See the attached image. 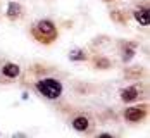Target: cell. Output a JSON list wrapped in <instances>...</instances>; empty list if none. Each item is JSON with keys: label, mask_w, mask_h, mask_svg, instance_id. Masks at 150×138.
I'll use <instances>...</instances> for the list:
<instances>
[{"label": "cell", "mask_w": 150, "mask_h": 138, "mask_svg": "<svg viewBox=\"0 0 150 138\" xmlns=\"http://www.w3.org/2000/svg\"><path fill=\"white\" fill-rule=\"evenodd\" d=\"M19 79L23 86L30 88L42 100L57 107L62 105L67 74L60 67L48 62H31L26 69H23V74Z\"/></svg>", "instance_id": "1"}, {"label": "cell", "mask_w": 150, "mask_h": 138, "mask_svg": "<svg viewBox=\"0 0 150 138\" xmlns=\"http://www.w3.org/2000/svg\"><path fill=\"white\" fill-rule=\"evenodd\" d=\"M59 26L52 17H42L31 23L30 26V36L40 45L50 47L59 40Z\"/></svg>", "instance_id": "2"}, {"label": "cell", "mask_w": 150, "mask_h": 138, "mask_svg": "<svg viewBox=\"0 0 150 138\" xmlns=\"http://www.w3.org/2000/svg\"><path fill=\"white\" fill-rule=\"evenodd\" d=\"M67 124L74 130L78 135L91 137L97 131V119L93 112L86 109H73L67 112Z\"/></svg>", "instance_id": "3"}, {"label": "cell", "mask_w": 150, "mask_h": 138, "mask_svg": "<svg viewBox=\"0 0 150 138\" xmlns=\"http://www.w3.org/2000/svg\"><path fill=\"white\" fill-rule=\"evenodd\" d=\"M147 95H149L147 83H143L140 79H133L131 85H126V86H122L119 90V100L128 105V104L147 100Z\"/></svg>", "instance_id": "4"}, {"label": "cell", "mask_w": 150, "mask_h": 138, "mask_svg": "<svg viewBox=\"0 0 150 138\" xmlns=\"http://www.w3.org/2000/svg\"><path fill=\"white\" fill-rule=\"evenodd\" d=\"M149 117V102L142 100L135 104H128L126 109L122 110V119L129 124H140L145 123Z\"/></svg>", "instance_id": "5"}, {"label": "cell", "mask_w": 150, "mask_h": 138, "mask_svg": "<svg viewBox=\"0 0 150 138\" xmlns=\"http://www.w3.org/2000/svg\"><path fill=\"white\" fill-rule=\"evenodd\" d=\"M23 74V67L11 59H0V85L17 81Z\"/></svg>", "instance_id": "6"}, {"label": "cell", "mask_w": 150, "mask_h": 138, "mask_svg": "<svg viewBox=\"0 0 150 138\" xmlns=\"http://www.w3.org/2000/svg\"><path fill=\"white\" fill-rule=\"evenodd\" d=\"M138 50V42L135 40H117V54L122 64H129Z\"/></svg>", "instance_id": "7"}, {"label": "cell", "mask_w": 150, "mask_h": 138, "mask_svg": "<svg viewBox=\"0 0 150 138\" xmlns=\"http://www.w3.org/2000/svg\"><path fill=\"white\" fill-rule=\"evenodd\" d=\"M4 16H5V19H7L9 23H19V21L24 19L26 9H24V5H23L19 0H9Z\"/></svg>", "instance_id": "8"}, {"label": "cell", "mask_w": 150, "mask_h": 138, "mask_svg": "<svg viewBox=\"0 0 150 138\" xmlns=\"http://www.w3.org/2000/svg\"><path fill=\"white\" fill-rule=\"evenodd\" d=\"M133 17H135V21L140 24V26H143V28H147L150 23V7H149V2L147 0H142V2H138L135 5V9H133Z\"/></svg>", "instance_id": "9"}, {"label": "cell", "mask_w": 150, "mask_h": 138, "mask_svg": "<svg viewBox=\"0 0 150 138\" xmlns=\"http://www.w3.org/2000/svg\"><path fill=\"white\" fill-rule=\"evenodd\" d=\"M90 66L93 69H100V71H105V69H110L112 67V61L107 57V55H102V54H97V52H90Z\"/></svg>", "instance_id": "10"}, {"label": "cell", "mask_w": 150, "mask_h": 138, "mask_svg": "<svg viewBox=\"0 0 150 138\" xmlns=\"http://www.w3.org/2000/svg\"><path fill=\"white\" fill-rule=\"evenodd\" d=\"M69 61L71 62H88L90 59V50L85 47H74L69 50Z\"/></svg>", "instance_id": "11"}, {"label": "cell", "mask_w": 150, "mask_h": 138, "mask_svg": "<svg viewBox=\"0 0 150 138\" xmlns=\"http://www.w3.org/2000/svg\"><path fill=\"white\" fill-rule=\"evenodd\" d=\"M142 74H145V69L143 67H140V66H136V67H129V69H126V73H124V76L126 79H140Z\"/></svg>", "instance_id": "12"}, {"label": "cell", "mask_w": 150, "mask_h": 138, "mask_svg": "<svg viewBox=\"0 0 150 138\" xmlns=\"http://www.w3.org/2000/svg\"><path fill=\"white\" fill-rule=\"evenodd\" d=\"M102 2H105V4H110V2H116V0H102Z\"/></svg>", "instance_id": "13"}]
</instances>
